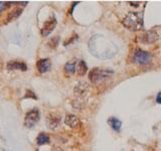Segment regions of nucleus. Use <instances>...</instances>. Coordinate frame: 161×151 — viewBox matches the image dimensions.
Masks as SVG:
<instances>
[{
    "mask_svg": "<svg viewBox=\"0 0 161 151\" xmlns=\"http://www.w3.org/2000/svg\"><path fill=\"white\" fill-rule=\"evenodd\" d=\"M89 50L95 57L100 59H109L116 54L117 48L102 35H95L89 41Z\"/></svg>",
    "mask_w": 161,
    "mask_h": 151,
    "instance_id": "nucleus-1",
    "label": "nucleus"
},
{
    "mask_svg": "<svg viewBox=\"0 0 161 151\" xmlns=\"http://www.w3.org/2000/svg\"><path fill=\"white\" fill-rule=\"evenodd\" d=\"M122 23L126 28L130 30H140L143 28V12L130 11L123 18Z\"/></svg>",
    "mask_w": 161,
    "mask_h": 151,
    "instance_id": "nucleus-2",
    "label": "nucleus"
},
{
    "mask_svg": "<svg viewBox=\"0 0 161 151\" xmlns=\"http://www.w3.org/2000/svg\"><path fill=\"white\" fill-rule=\"evenodd\" d=\"M111 75H113V71L103 70L100 68H94L89 73V80L91 81L92 84H98V83L103 82L104 80L109 78Z\"/></svg>",
    "mask_w": 161,
    "mask_h": 151,
    "instance_id": "nucleus-3",
    "label": "nucleus"
},
{
    "mask_svg": "<svg viewBox=\"0 0 161 151\" xmlns=\"http://www.w3.org/2000/svg\"><path fill=\"white\" fill-rule=\"evenodd\" d=\"M152 61V56L148 52L141 50V48H137L132 54V61L137 65H148Z\"/></svg>",
    "mask_w": 161,
    "mask_h": 151,
    "instance_id": "nucleus-4",
    "label": "nucleus"
},
{
    "mask_svg": "<svg viewBox=\"0 0 161 151\" xmlns=\"http://www.w3.org/2000/svg\"><path fill=\"white\" fill-rule=\"evenodd\" d=\"M40 118V113L39 111V109L34 108V109L28 111L26 114H25V118H24V126L26 128H32L35 124L39 121Z\"/></svg>",
    "mask_w": 161,
    "mask_h": 151,
    "instance_id": "nucleus-5",
    "label": "nucleus"
},
{
    "mask_svg": "<svg viewBox=\"0 0 161 151\" xmlns=\"http://www.w3.org/2000/svg\"><path fill=\"white\" fill-rule=\"evenodd\" d=\"M56 23H58V21H56V18L54 17V16H52V18L46 20L45 22H44V24L42 25L41 30H40V33H41L42 37H48V35L54 31V27L56 26Z\"/></svg>",
    "mask_w": 161,
    "mask_h": 151,
    "instance_id": "nucleus-6",
    "label": "nucleus"
},
{
    "mask_svg": "<svg viewBox=\"0 0 161 151\" xmlns=\"http://www.w3.org/2000/svg\"><path fill=\"white\" fill-rule=\"evenodd\" d=\"M61 115L58 113H54V112H52V113L47 114L46 116V125L50 129L52 130H54L58 127L61 123Z\"/></svg>",
    "mask_w": 161,
    "mask_h": 151,
    "instance_id": "nucleus-7",
    "label": "nucleus"
},
{
    "mask_svg": "<svg viewBox=\"0 0 161 151\" xmlns=\"http://www.w3.org/2000/svg\"><path fill=\"white\" fill-rule=\"evenodd\" d=\"M36 68L40 74H45L52 69V61L50 59H40L36 63Z\"/></svg>",
    "mask_w": 161,
    "mask_h": 151,
    "instance_id": "nucleus-8",
    "label": "nucleus"
},
{
    "mask_svg": "<svg viewBox=\"0 0 161 151\" xmlns=\"http://www.w3.org/2000/svg\"><path fill=\"white\" fill-rule=\"evenodd\" d=\"M6 67H7V70H9V71H16V70L21 71V72L27 71V65L26 63H23V61H15V59L8 61Z\"/></svg>",
    "mask_w": 161,
    "mask_h": 151,
    "instance_id": "nucleus-9",
    "label": "nucleus"
},
{
    "mask_svg": "<svg viewBox=\"0 0 161 151\" xmlns=\"http://www.w3.org/2000/svg\"><path fill=\"white\" fill-rule=\"evenodd\" d=\"M158 39V34L154 30H148L141 35V42L144 43H154Z\"/></svg>",
    "mask_w": 161,
    "mask_h": 151,
    "instance_id": "nucleus-10",
    "label": "nucleus"
},
{
    "mask_svg": "<svg viewBox=\"0 0 161 151\" xmlns=\"http://www.w3.org/2000/svg\"><path fill=\"white\" fill-rule=\"evenodd\" d=\"M65 125H67V126L69 127V128L72 129H76L78 128V127L80 126V119L78 118L76 115H73V114H69L65 116Z\"/></svg>",
    "mask_w": 161,
    "mask_h": 151,
    "instance_id": "nucleus-11",
    "label": "nucleus"
},
{
    "mask_svg": "<svg viewBox=\"0 0 161 151\" xmlns=\"http://www.w3.org/2000/svg\"><path fill=\"white\" fill-rule=\"evenodd\" d=\"M88 85H87V83L85 82H80L79 84L77 85V87L75 88V94L77 96H80V97H83V96H85L87 94V92H88Z\"/></svg>",
    "mask_w": 161,
    "mask_h": 151,
    "instance_id": "nucleus-12",
    "label": "nucleus"
},
{
    "mask_svg": "<svg viewBox=\"0 0 161 151\" xmlns=\"http://www.w3.org/2000/svg\"><path fill=\"white\" fill-rule=\"evenodd\" d=\"M108 124L111 126V128L113 130H115L116 132H120L121 130V126H122V122L119 120V119L115 118V117H111L108 120Z\"/></svg>",
    "mask_w": 161,
    "mask_h": 151,
    "instance_id": "nucleus-13",
    "label": "nucleus"
},
{
    "mask_svg": "<svg viewBox=\"0 0 161 151\" xmlns=\"http://www.w3.org/2000/svg\"><path fill=\"white\" fill-rule=\"evenodd\" d=\"M63 71L67 75H74L75 72L77 71V63L75 61H71L67 63L63 68Z\"/></svg>",
    "mask_w": 161,
    "mask_h": 151,
    "instance_id": "nucleus-14",
    "label": "nucleus"
},
{
    "mask_svg": "<svg viewBox=\"0 0 161 151\" xmlns=\"http://www.w3.org/2000/svg\"><path fill=\"white\" fill-rule=\"evenodd\" d=\"M22 8H15V9L11 10V11L8 13L7 18H6V22H10L12 20H15L16 18H18L22 13Z\"/></svg>",
    "mask_w": 161,
    "mask_h": 151,
    "instance_id": "nucleus-15",
    "label": "nucleus"
},
{
    "mask_svg": "<svg viewBox=\"0 0 161 151\" xmlns=\"http://www.w3.org/2000/svg\"><path fill=\"white\" fill-rule=\"evenodd\" d=\"M48 142H50V136H48L46 133L41 132L37 135V137H36V144L37 145L41 146V145H44V144H47Z\"/></svg>",
    "mask_w": 161,
    "mask_h": 151,
    "instance_id": "nucleus-16",
    "label": "nucleus"
},
{
    "mask_svg": "<svg viewBox=\"0 0 161 151\" xmlns=\"http://www.w3.org/2000/svg\"><path fill=\"white\" fill-rule=\"evenodd\" d=\"M88 71V67H87V63L84 61H80L77 65V73L79 76H84L85 74Z\"/></svg>",
    "mask_w": 161,
    "mask_h": 151,
    "instance_id": "nucleus-17",
    "label": "nucleus"
},
{
    "mask_svg": "<svg viewBox=\"0 0 161 151\" xmlns=\"http://www.w3.org/2000/svg\"><path fill=\"white\" fill-rule=\"evenodd\" d=\"M58 41H60V37H54L52 38H50V40L48 41V46L52 48H56L58 44Z\"/></svg>",
    "mask_w": 161,
    "mask_h": 151,
    "instance_id": "nucleus-18",
    "label": "nucleus"
},
{
    "mask_svg": "<svg viewBox=\"0 0 161 151\" xmlns=\"http://www.w3.org/2000/svg\"><path fill=\"white\" fill-rule=\"evenodd\" d=\"M24 99H33V100H36L37 97L35 96V94L31 90H26V93H25V96H24Z\"/></svg>",
    "mask_w": 161,
    "mask_h": 151,
    "instance_id": "nucleus-19",
    "label": "nucleus"
},
{
    "mask_svg": "<svg viewBox=\"0 0 161 151\" xmlns=\"http://www.w3.org/2000/svg\"><path fill=\"white\" fill-rule=\"evenodd\" d=\"M10 2H3V1H0V13L5 9L7 6H9Z\"/></svg>",
    "mask_w": 161,
    "mask_h": 151,
    "instance_id": "nucleus-20",
    "label": "nucleus"
},
{
    "mask_svg": "<svg viewBox=\"0 0 161 151\" xmlns=\"http://www.w3.org/2000/svg\"><path fill=\"white\" fill-rule=\"evenodd\" d=\"M156 102H157L158 104H161V92H159L156 96Z\"/></svg>",
    "mask_w": 161,
    "mask_h": 151,
    "instance_id": "nucleus-21",
    "label": "nucleus"
},
{
    "mask_svg": "<svg viewBox=\"0 0 161 151\" xmlns=\"http://www.w3.org/2000/svg\"><path fill=\"white\" fill-rule=\"evenodd\" d=\"M54 151H63V150H61V148H54Z\"/></svg>",
    "mask_w": 161,
    "mask_h": 151,
    "instance_id": "nucleus-22",
    "label": "nucleus"
},
{
    "mask_svg": "<svg viewBox=\"0 0 161 151\" xmlns=\"http://www.w3.org/2000/svg\"><path fill=\"white\" fill-rule=\"evenodd\" d=\"M1 66H2V63H1V61H0V69H1Z\"/></svg>",
    "mask_w": 161,
    "mask_h": 151,
    "instance_id": "nucleus-23",
    "label": "nucleus"
},
{
    "mask_svg": "<svg viewBox=\"0 0 161 151\" xmlns=\"http://www.w3.org/2000/svg\"><path fill=\"white\" fill-rule=\"evenodd\" d=\"M35 151H39V150H35Z\"/></svg>",
    "mask_w": 161,
    "mask_h": 151,
    "instance_id": "nucleus-24",
    "label": "nucleus"
},
{
    "mask_svg": "<svg viewBox=\"0 0 161 151\" xmlns=\"http://www.w3.org/2000/svg\"><path fill=\"white\" fill-rule=\"evenodd\" d=\"M4 151H6V150H4Z\"/></svg>",
    "mask_w": 161,
    "mask_h": 151,
    "instance_id": "nucleus-25",
    "label": "nucleus"
}]
</instances>
